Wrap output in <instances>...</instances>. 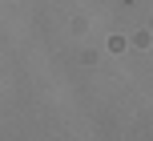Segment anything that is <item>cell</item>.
Returning <instances> with one entry per match:
<instances>
[]
</instances>
